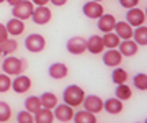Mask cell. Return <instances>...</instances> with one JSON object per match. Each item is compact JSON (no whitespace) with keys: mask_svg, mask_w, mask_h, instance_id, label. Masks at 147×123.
<instances>
[{"mask_svg":"<svg viewBox=\"0 0 147 123\" xmlns=\"http://www.w3.org/2000/svg\"><path fill=\"white\" fill-rule=\"evenodd\" d=\"M16 122L18 123H34V118H33V113L26 112V110H21V112L16 113Z\"/></svg>","mask_w":147,"mask_h":123,"instance_id":"cell-32","label":"cell"},{"mask_svg":"<svg viewBox=\"0 0 147 123\" xmlns=\"http://www.w3.org/2000/svg\"><path fill=\"white\" fill-rule=\"evenodd\" d=\"M34 10V5H33L30 0H21L20 3L11 7V13H13V18H18V20H28L31 18V13Z\"/></svg>","mask_w":147,"mask_h":123,"instance_id":"cell-3","label":"cell"},{"mask_svg":"<svg viewBox=\"0 0 147 123\" xmlns=\"http://www.w3.org/2000/svg\"><path fill=\"white\" fill-rule=\"evenodd\" d=\"M11 89L16 94H25L31 89V79L25 74L15 75V79H11Z\"/></svg>","mask_w":147,"mask_h":123,"instance_id":"cell-10","label":"cell"},{"mask_svg":"<svg viewBox=\"0 0 147 123\" xmlns=\"http://www.w3.org/2000/svg\"><path fill=\"white\" fill-rule=\"evenodd\" d=\"M82 105H84V110L93 113V115H96L103 110V100L98 95H85Z\"/></svg>","mask_w":147,"mask_h":123,"instance_id":"cell-6","label":"cell"},{"mask_svg":"<svg viewBox=\"0 0 147 123\" xmlns=\"http://www.w3.org/2000/svg\"><path fill=\"white\" fill-rule=\"evenodd\" d=\"M28 67L26 61L21 58H16V56H7L2 63V71L8 75H20L23 74V71Z\"/></svg>","mask_w":147,"mask_h":123,"instance_id":"cell-2","label":"cell"},{"mask_svg":"<svg viewBox=\"0 0 147 123\" xmlns=\"http://www.w3.org/2000/svg\"><path fill=\"white\" fill-rule=\"evenodd\" d=\"M118 46H119V53L123 58L124 56H134V54H137V49H139V46L132 39H121Z\"/></svg>","mask_w":147,"mask_h":123,"instance_id":"cell-19","label":"cell"},{"mask_svg":"<svg viewBox=\"0 0 147 123\" xmlns=\"http://www.w3.org/2000/svg\"><path fill=\"white\" fill-rule=\"evenodd\" d=\"M3 2H5V0H0V3H3Z\"/></svg>","mask_w":147,"mask_h":123,"instance_id":"cell-39","label":"cell"},{"mask_svg":"<svg viewBox=\"0 0 147 123\" xmlns=\"http://www.w3.org/2000/svg\"><path fill=\"white\" fill-rule=\"evenodd\" d=\"M5 2H7V3H10V5L13 7V5H16V3H20L21 0H5Z\"/></svg>","mask_w":147,"mask_h":123,"instance_id":"cell-37","label":"cell"},{"mask_svg":"<svg viewBox=\"0 0 147 123\" xmlns=\"http://www.w3.org/2000/svg\"><path fill=\"white\" fill-rule=\"evenodd\" d=\"M103 110H106V113L110 115H118L123 112V102L118 100L116 97H110L103 102Z\"/></svg>","mask_w":147,"mask_h":123,"instance_id":"cell-17","label":"cell"},{"mask_svg":"<svg viewBox=\"0 0 147 123\" xmlns=\"http://www.w3.org/2000/svg\"><path fill=\"white\" fill-rule=\"evenodd\" d=\"M82 12H84V15L87 16V18H90V20H98L103 13H105V10H103V7H101L100 2H85L84 7H82Z\"/></svg>","mask_w":147,"mask_h":123,"instance_id":"cell-5","label":"cell"},{"mask_svg":"<svg viewBox=\"0 0 147 123\" xmlns=\"http://www.w3.org/2000/svg\"><path fill=\"white\" fill-rule=\"evenodd\" d=\"M49 2H51L54 7H62V5L67 3V0H49Z\"/></svg>","mask_w":147,"mask_h":123,"instance_id":"cell-36","label":"cell"},{"mask_svg":"<svg viewBox=\"0 0 147 123\" xmlns=\"http://www.w3.org/2000/svg\"><path fill=\"white\" fill-rule=\"evenodd\" d=\"M119 5L123 8L129 10V8H134V7L139 5V0H119Z\"/></svg>","mask_w":147,"mask_h":123,"instance_id":"cell-33","label":"cell"},{"mask_svg":"<svg viewBox=\"0 0 147 123\" xmlns=\"http://www.w3.org/2000/svg\"><path fill=\"white\" fill-rule=\"evenodd\" d=\"M132 95V90L131 87L127 86V84H118L115 89V97L118 99V100L124 102V100H129Z\"/></svg>","mask_w":147,"mask_h":123,"instance_id":"cell-25","label":"cell"},{"mask_svg":"<svg viewBox=\"0 0 147 123\" xmlns=\"http://www.w3.org/2000/svg\"><path fill=\"white\" fill-rule=\"evenodd\" d=\"M111 80L115 82L116 86L118 84H126L127 80V72L126 69H123V67H113V72H111Z\"/></svg>","mask_w":147,"mask_h":123,"instance_id":"cell-28","label":"cell"},{"mask_svg":"<svg viewBox=\"0 0 147 123\" xmlns=\"http://www.w3.org/2000/svg\"><path fill=\"white\" fill-rule=\"evenodd\" d=\"M134 123H142V122H134Z\"/></svg>","mask_w":147,"mask_h":123,"instance_id":"cell-40","label":"cell"},{"mask_svg":"<svg viewBox=\"0 0 147 123\" xmlns=\"http://www.w3.org/2000/svg\"><path fill=\"white\" fill-rule=\"evenodd\" d=\"M0 56H2V51H0Z\"/></svg>","mask_w":147,"mask_h":123,"instance_id":"cell-41","label":"cell"},{"mask_svg":"<svg viewBox=\"0 0 147 123\" xmlns=\"http://www.w3.org/2000/svg\"><path fill=\"white\" fill-rule=\"evenodd\" d=\"M65 48L70 54H82L87 51V39L82 36H72L70 39H67Z\"/></svg>","mask_w":147,"mask_h":123,"instance_id":"cell-7","label":"cell"},{"mask_svg":"<svg viewBox=\"0 0 147 123\" xmlns=\"http://www.w3.org/2000/svg\"><path fill=\"white\" fill-rule=\"evenodd\" d=\"M53 110H54L53 112L54 118H57L59 122H62V123L70 122L74 117V108L70 105H67V103H57Z\"/></svg>","mask_w":147,"mask_h":123,"instance_id":"cell-8","label":"cell"},{"mask_svg":"<svg viewBox=\"0 0 147 123\" xmlns=\"http://www.w3.org/2000/svg\"><path fill=\"white\" fill-rule=\"evenodd\" d=\"M33 118H34V123H53L54 122V115L53 110L49 108H39L38 112L33 113Z\"/></svg>","mask_w":147,"mask_h":123,"instance_id":"cell-21","label":"cell"},{"mask_svg":"<svg viewBox=\"0 0 147 123\" xmlns=\"http://www.w3.org/2000/svg\"><path fill=\"white\" fill-rule=\"evenodd\" d=\"M25 48L30 53H41L42 49L46 48V39L39 33H31L25 38Z\"/></svg>","mask_w":147,"mask_h":123,"instance_id":"cell-4","label":"cell"},{"mask_svg":"<svg viewBox=\"0 0 147 123\" xmlns=\"http://www.w3.org/2000/svg\"><path fill=\"white\" fill-rule=\"evenodd\" d=\"M7 38H8V31H7L5 25H2V23H0V43H3Z\"/></svg>","mask_w":147,"mask_h":123,"instance_id":"cell-34","label":"cell"},{"mask_svg":"<svg viewBox=\"0 0 147 123\" xmlns=\"http://www.w3.org/2000/svg\"><path fill=\"white\" fill-rule=\"evenodd\" d=\"M16 49H18V41H16V39H10V38H7L3 43H0V51H2V54H5V56L13 54Z\"/></svg>","mask_w":147,"mask_h":123,"instance_id":"cell-27","label":"cell"},{"mask_svg":"<svg viewBox=\"0 0 147 123\" xmlns=\"http://www.w3.org/2000/svg\"><path fill=\"white\" fill-rule=\"evenodd\" d=\"M11 89V77L8 74H0V92H8Z\"/></svg>","mask_w":147,"mask_h":123,"instance_id":"cell-31","label":"cell"},{"mask_svg":"<svg viewBox=\"0 0 147 123\" xmlns=\"http://www.w3.org/2000/svg\"><path fill=\"white\" fill-rule=\"evenodd\" d=\"M132 86H134V89H137V90H147V75L144 74V72H139V74H136L134 77H132Z\"/></svg>","mask_w":147,"mask_h":123,"instance_id":"cell-29","label":"cell"},{"mask_svg":"<svg viewBox=\"0 0 147 123\" xmlns=\"http://www.w3.org/2000/svg\"><path fill=\"white\" fill-rule=\"evenodd\" d=\"M92 2H101V0H92Z\"/></svg>","mask_w":147,"mask_h":123,"instance_id":"cell-38","label":"cell"},{"mask_svg":"<svg viewBox=\"0 0 147 123\" xmlns=\"http://www.w3.org/2000/svg\"><path fill=\"white\" fill-rule=\"evenodd\" d=\"M115 23H116V18L111 13H103V15L98 18V30L101 33H110L113 31V28H115Z\"/></svg>","mask_w":147,"mask_h":123,"instance_id":"cell-15","label":"cell"},{"mask_svg":"<svg viewBox=\"0 0 147 123\" xmlns=\"http://www.w3.org/2000/svg\"><path fill=\"white\" fill-rule=\"evenodd\" d=\"M101 59H103V64L108 67H118V66H121L123 56L118 49H108L105 53H101Z\"/></svg>","mask_w":147,"mask_h":123,"instance_id":"cell-12","label":"cell"},{"mask_svg":"<svg viewBox=\"0 0 147 123\" xmlns=\"http://www.w3.org/2000/svg\"><path fill=\"white\" fill-rule=\"evenodd\" d=\"M113 31L118 35L119 39H131V36H132V27L126 22H116Z\"/></svg>","mask_w":147,"mask_h":123,"instance_id":"cell-18","label":"cell"},{"mask_svg":"<svg viewBox=\"0 0 147 123\" xmlns=\"http://www.w3.org/2000/svg\"><path fill=\"white\" fill-rule=\"evenodd\" d=\"M11 118V108L7 102L0 100V123H7Z\"/></svg>","mask_w":147,"mask_h":123,"instance_id":"cell-30","label":"cell"},{"mask_svg":"<svg viewBox=\"0 0 147 123\" xmlns=\"http://www.w3.org/2000/svg\"><path fill=\"white\" fill-rule=\"evenodd\" d=\"M5 28L8 31V36L10 35L11 36H20L25 31V23H23V20H18V18H10L5 23Z\"/></svg>","mask_w":147,"mask_h":123,"instance_id":"cell-16","label":"cell"},{"mask_svg":"<svg viewBox=\"0 0 147 123\" xmlns=\"http://www.w3.org/2000/svg\"><path fill=\"white\" fill-rule=\"evenodd\" d=\"M72 120L75 123H96V118H95L93 113L87 112V110H79V112H74Z\"/></svg>","mask_w":147,"mask_h":123,"instance_id":"cell-24","label":"cell"},{"mask_svg":"<svg viewBox=\"0 0 147 123\" xmlns=\"http://www.w3.org/2000/svg\"><path fill=\"white\" fill-rule=\"evenodd\" d=\"M47 74L49 77L54 80H61L64 77H67L69 74V67L64 63H53V64L47 67Z\"/></svg>","mask_w":147,"mask_h":123,"instance_id":"cell-13","label":"cell"},{"mask_svg":"<svg viewBox=\"0 0 147 123\" xmlns=\"http://www.w3.org/2000/svg\"><path fill=\"white\" fill-rule=\"evenodd\" d=\"M23 105H25V110H26V112L34 113L41 108V100H39L38 95H28L26 99H25V102H23Z\"/></svg>","mask_w":147,"mask_h":123,"instance_id":"cell-26","label":"cell"},{"mask_svg":"<svg viewBox=\"0 0 147 123\" xmlns=\"http://www.w3.org/2000/svg\"><path fill=\"white\" fill-rule=\"evenodd\" d=\"M101 41H103V46H105L106 49H116L121 39L118 38V35H116L115 31H110V33H103Z\"/></svg>","mask_w":147,"mask_h":123,"instance_id":"cell-22","label":"cell"},{"mask_svg":"<svg viewBox=\"0 0 147 123\" xmlns=\"http://www.w3.org/2000/svg\"><path fill=\"white\" fill-rule=\"evenodd\" d=\"M84 97H85V90L80 86H75V84L67 86L65 89H64V92H62L64 103L70 105L72 108L80 107V105H82V102H84Z\"/></svg>","mask_w":147,"mask_h":123,"instance_id":"cell-1","label":"cell"},{"mask_svg":"<svg viewBox=\"0 0 147 123\" xmlns=\"http://www.w3.org/2000/svg\"><path fill=\"white\" fill-rule=\"evenodd\" d=\"M132 41L137 44V46H146L147 44V27L141 25V27H136L132 30Z\"/></svg>","mask_w":147,"mask_h":123,"instance_id":"cell-20","label":"cell"},{"mask_svg":"<svg viewBox=\"0 0 147 123\" xmlns=\"http://www.w3.org/2000/svg\"><path fill=\"white\" fill-rule=\"evenodd\" d=\"M39 100H41V107L49 108V110H53V108L59 103L56 94H53V92H42L41 97H39Z\"/></svg>","mask_w":147,"mask_h":123,"instance_id":"cell-23","label":"cell"},{"mask_svg":"<svg viewBox=\"0 0 147 123\" xmlns=\"http://www.w3.org/2000/svg\"><path fill=\"white\" fill-rule=\"evenodd\" d=\"M126 23H129L131 27H141V25H144V22H146V13L141 10V8H137V7H134V8H129L126 13V20H124Z\"/></svg>","mask_w":147,"mask_h":123,"instance_id":"cell-11","label":"cell"},{"mask_svg":"<svg viewBox=\"0 0 147 123\" xmlns=\"http://www.w3.org/2000/svg\"><path fill=\"white\" fill-rule=\"evenodd\" d=\"M51 16H53L51 10L46 5H41V7H34V10L31 13V20L36 25H46V23L51 22Z\"/></svg>","mask_w":147,"mask_h":123,"instance_id":"cell-9","label":"cell"},{"mask_svg":"<svg viewBox=\"0 0 147 123\" xmlns=\"http://www.w3.org/2000/svg\"><path fill=\"white\" fill-rule=\"evenodd\" d=\"M34 7H41V5H46V3H49V0H30Z\"/></svg>","mask_w":147,"mask_h":123,"instance_id":"cell-35","label":"cell"},{"mask_svg":"<svg viewBox=\"0 0 147 123\" xmlns=\"http://www.w3.org/2000/svg\"><path fill=\"white\" fill-rule=\"evenodd\" d=\"M87 51L92 54H101L105 51V46H103V41H101L100 35H92L87 39Z\"/></svg>","mask_w":147,"mask_h":123,"instance_id":"cell-14","label":"cell"}]
</instances>
